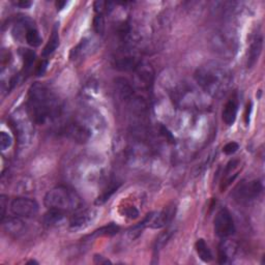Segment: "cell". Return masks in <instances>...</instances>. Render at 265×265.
Returning a JSON list of instances; mask_svg holds the SVG:
<instances>
[{"instance_id": "83f0119b", "label": "cell", "mask_w": 265, "mask_h": 265, "mask_svg": "<svg viewBox=\"0 0 265 265\" xmlns=\"http://www.w3.org/2000/svg\"><path fill=\"white\" fill-rule=\"evenodd\" d=\"M118 187H120V186H117V185H114V186H112V187H110V188H109V189H107L106 191H104L103 192V194L102 195H100L97 199H96V204H103V203H105L106 202V201L107 200H109V198H110L111 196H112V194L114 193V192L118 189Z\"/></svg>"}, {"instance_id": "1f68e13d", "label": "cell", "mask_w": 265, "mask_h": 265, "mask_svg": "<svg viewBox=\"0 0 265 265\" xmlns=\"http://www.w3.org/2000/svg\"><path fill=\"white\" fill-rule=\"evenodd\" d=\"M124 215H125V217H127L129 218H136V217H139V212L136 207L131 206V207L125 208Z\"/></svg>"}, {"instance_id": "8fae6325", "label": "cell", "mask_w": 265, "mask_h": 265, "mask_svg": "<svg viewBox=\"0 0 265 265\" xmlns=\"http://www.w3.org/2000/svg\"><path fill=\"white\" fill-rule=\"evenodd\" d=\"M115 93L118 99L123 103L129 104L134 98V87L129 81L124 78L115 79Z\"/></svg>"}, {"instance_id": "ac0fdd59", "label": "cell", "mask_w": 265, "mask_h": 265, "mask_svg": "<svg viewBox=\"0 0 265 265\" xmlns=\"http://www.w3.org/2000/svg\"><path fill=\"white\" fill-rule=\"evenodd\" d=\"M66 221V213L57 209H48L45 214L44 223L49 227H56Z\"/></svg>"}, {"instance_id": "f546056e", "label": "cell", "mask_w": 265, "mask_h": 265, "mask_svg": "<svg viewBox=\"0 0 265 265\" xmlns=\"http://www.w3.org/2000/svg\"><path fill=\"white\" fill-rule=\"evenodd\" d=\"M240 149V144L237 142H229L227 143L224 147H223V152L227 155H231V154H234L237 150Z\"/></svg>"}, {"instance_id": "ba28073f", "label": "cell", "mask_w": 265, "mask_h": 265, "mask_svg": "<svg viewBox=\"0 0 265 265\" xmlns=\"http://www.w3.org/2000/svg\"><path fill=\"white\" fill-rule=\"evenodd\" d=\"M213 44L216 51L221 53L222 55L233 56L237 51V42L234 33L228 30H218L216 32Z\"/></svg>"}, {"instance_id": "7c38bea8", "label": "cell", "mask_w": 265, "mask_h": 265, "mask_svg": "<svg viewBox=\"0 0 265 265\" xmlns=\"http://www.w3.org/2000/svg\"><path fill=\"white\" fill-rule=\"evenodd\" d=\"M173 217H174V209L171 207L165 208L159 213H154L148 227L151 229H161L170 223Z\"/></svg>"}, {"instance_id": "52a82bcc", "label": "cell", "mask_w": 265, "mask_h": 265, "mask_svg": "<svg viewBox=\"0 0 265 265\" xmlns=\"http://www.w3.org/2000/svg\"><path fill=\"white\" fill-rule=\"evenodd\" d=\"M10 210L13 216L19 217H33L38 215L40 206L35 200L25 197L14 199L10 204Z\"/></svg>"}, {"instance_id": "cb8c5ba5", "label": "cell", "mask_w": 265, "mask_h": 265, "mask_svg": "<svg viewBox=\"0 0 265 265\" xmlns=\"http://www.w3.org/2000/svg\"><path fill=\"white\" fill-rule=\"evenodd\" d=\"M120 227L111 223V224L104 226L102 228H99V229L96 230L93 234L89 235V237L91 239V237H99V236H113L120 232Z\"/></svg>"}, {"instance_id": "836d02e7", "label": "cell", "mask_w": 265, "mask_h": 265, "mask_svg": "<svg viewBox=\"0 0 265 265\" xmlns=\"http://www.w3.org/2000/svg\"><path fill=\"white\" fill-rule=\"evenodd\" d=\"M251 111H252V103L248 104L245 109V114H244V120H245V124L248 125L250 122V115H251Z\"/></svg>"}, {"instance_id": "4fadbf2b", "label": "cell", "mask_w": 265, "mask_h": 265, "mask_svg": "<svg viewBox=\"0 0 265 265\" xmlns=\"http://www.w3.org/2000/svg\"><path fill=\"white\" fill-rule=\"evenodd\" d=\"M237 112H239V100L233 96L230 99H228L223 109L222 120L225 124L232 125L236 120Z\"/></svg>"}, {"instance_id": "30bf717a", "label": "cell", "mask_w": 265, "mask_h": 265, "mask_svg": "<svg viewBox=\"0 0 265 265\" xmlns=\"http://www.w3.org/2000/svg\"><path fill=\"white\" fill-rule=\"evenodd\" d=\"M67 133L72 139L78 142H86L91 137V129L86 122L75 120L67 126Z\"/></svg>"}, {"instance_id": "603a6c76", "label": "cell", "mask_w": 265, "mask_h": 265, "mask_svg": "<svg viewBox=\"0 0 265 265\" xmlns=\"http://www.w3.org/2000/svg\"><path fill=\"white\" fill-rule=\"evenodd\" d=\"M24 38L26 40V43L29 46H31V47H34V48L39 47V46L42 44V38L40 35V32L35 28L34 25L30 26L29 28L26 30Z\"/></svg>"}, {"instance_id": "4dcf8cb0", "label": "cell", "mask_w": 265, "mask_h": 265, "mask_svg": "<svg viewBox=\"0 0 265 265\" xmlns=\"http://www.w3.org/2000/svg\"><path fill=\"white\" fill-rule=\"evenodd\" d=\"M47 67H48V61L42 60L38 65V67H36V70H35L36 76H43L45 74L46 70H47Z\"/></svg>"}, {"instance_id": "4316f807", "label": "cell", "mask_w": 265, "mask_h": 265, "mask_svg": "<svg viewBox=\"0 0 265 265\" xmlns=\"http://www.w3.org/2000/svg\"><path fill=\"white\" fill-rule=\"evenodd\" d=\"M94 29L99 35L104 34V32H105L104 15H96L95 17V19H94Z\"/></svg>"}, {"instance_id": "44dd1931", "label": "cell", "mask_w": 265, "mask_h": 265, "mask_svg": "<svg viewBox=\"0 0 265 265\" xmlns=\"http://www.w3.org/2000/svg\"><path fill=\"white\" fill-rule=\"evenodd\" d=\"M195 249L199 256V258L205 263H209L214 260V256L212 251H210L208 244L205 242L204 240L200 239L195 243Z\"/></svg>"}, {"instance_id": "9c48e42d", "label": "cell", "mask_w": 265, "mask_h": 265, "mask_svg": "<svg viewBox=\"0 0 265 265\" xmlns=\"http://www.w3.org/2000/svg\"><path fill=\"white\" fill-rule=\"evenodd\" d=\"M97 217V213L95 209H85V210H78L70 218L69 226L70 229L72 231H79L82 229H85L90 224L95 222V220Z\"/></svg>"}, {"instance_id": "7402d4cb", "label": "cell", "mask_w": 265, "mask_h": 265, "mask_svg": "<svg viewBox=\"0 0 265 265\" xmlns=\"http://www.w3.org/2000/svg\"><path fill=\"white\" fill-rule=\"evenodd\" d=\"M58 46H59V33H58L57 26H55L52 30L51 36H50L47 45L45 46V48L43 50V56L47 57V56L51 55V54L57 49Z\"/></svg>"}, {"instance_id": "d4e9b609", "label": "cell", "mask_w": 265, "mask_h": 265, "mask_svg": "<svg viewBox=\"0 0 265 265\" xmlns=\"http://www.w3.org/2000/svg\"><path fill=\"white\" fill-rule=\"evenodd\" d=\"M172 234H173V230H171V229H168L165 232L160 234V236L158 237L157 241H155V243H154V252L155 253L157 252L159 253L164 248V246L167 244V242L171 239Z\"/></svg>"}, {"instance_id": "d6a6232c", "label": "cell", "mask_w": 265, "mask_h": 265, "mask_svg": "<svg viewBox=\"0 0 265 265\" xmlns=\"http://www.w3.org/2000/svg\"><path fill=\"white\" fill-rule=\"evenodd\" d=\"M0 204H1V221L5 218V209L8 206V200L4 195L0 197Z\"/></svg>"}, {"instance_id": "8d00e7d4", "label": "cell", "mask_w": 265, "mask_h": 265, "mask_svg": "<svg viewBox=\"0 0 265 265\" xmlns=\"http://www.w3.org/2000/svg\"><path fill=\"white\" fill-rule=\"evenodd\" d=\"M65 5H67V1H58V2H56V6H57V8H59V10H61V8L65 7Z\"/></svg>"}, {"instance_id": "6da1fadb", "label": "cell", "mask_w": 265, "mask_h": 265, "mask_svg": "<svg viewBox=\"0 0 265 265\" xmlns=\"http://www.w3.org/2000/svg\"><path fill=\"white\" fill-rule=\"evenodd\" d=\"M27 112L34 123L44 124L60 116L61 105L47 86L36 82L30 86L28 91Z\"/></svg>"}, {"instance_id": "8992f818", "label": "cell", "mask_w": 265, "mask_h": 265, "mask_svg": "<svg viewBox=\"0 0 265 265\" xmlns=\"http://www.w3.org/2000/svg\"><path fill=\"white\" fill-rule=\"evenodd\" d=\"M214 227L216 234L224 240L235 233V223L229 210L227 208L218 210L215 217Z\"/></svg>"}, {"instance_id": "3957f363", "label": "cell", "mask_w": 265, "mask_h": 265, "mask_svg": "<svg viewBox=\"0 0 265 265\" xmlns=\"http://www.w3.org/2000/svg\"><path fill=\"white\" fill-rule=\"evenodd\" d=\"M44 204L48 209H57L63 213L78 212L82 206L81 197L72 189L58 186L51 189L44 198Z\"/></svg>"}, {"instance_id": "5bb4252c", "label": "cell", "mask_w": 265, "mask_h": 265, "mask_svg": "<svg viewBox=\"0 0 265 265\" xmlns=\"http://www.w3.org/2000/svg\"><path fill=\"white\" fill-rule=\"evenodd\" d=\"M262 47H263L262 36L261 35L255 36L250 45L249 52H248V63H246L248 69L253 68L256 65V62L258 61L260 54L262 52Z\"/></svg>"}, {"instance_id": "2e32d148", "label": "cell", "mask_w": 265, "mask_h": 265, "mask_svg": "<svg viewBox=\"0 0 265 265\" xmlns=\"http://www.w3.org/2000/svg\"><path fill=\"white\" fill-rule=\"evenodd\" d=\"M4 230L12 235H19L24 231V222L19 217H8L1 221Z\"/></svg>"}, {"instance_id": "484cf974", "label": "cell", "mask_w": 265, "mask_h": 265, "mask_svg": "<svg viewBox=\"0 0 265 265\" xmlns=\"http://www.w3.org/2000/svg\"><path fill=\"white\" fill-rule=\"evenodd\" d=\"M22 57L24 61V70L25 72L30 71L35 61V53L29 49H24L22 52Z\"/></svg>"}, {"instance_id": "d6986e66", "label": "cell", "mask_w": 265, "mask_h": 265, "mask_svg": "<svg viewBox=\"0 0 265 265\" xmlns=\"http://www.w3.org/2000/svg\"><path fill=\"white\" fill-rule=\"evenodd\" d=\"M239 167V162L237 161H231L229 164H228L226 170H225V175L223 178V181L221 184V190L224 191L226 188H228L232 181H234V179L237 177V173L239 171H235Z\"/></svg>"}, {"instance_id": "7a4b0ae2", "label": "cell", "mask_w": 265, "mask_h": 265, "mask_svg": "<svg viewBox=\"0 0 265 265\" xmlns=\"http://www.w3.org/2000/svg\"><path fill=\"white\" fill-rule=\"evenodd\" d=\"M195 80L205 94L213 97H220L230 87L231 72L220 62L208 61L197 69Z\"/></svg>"}, {"instance_id": "e575fe53", "label": "cell", "mask_w": 265, "mask_h": 265, "mask_svg": "<svg viewBox=\"0 0 265 265\" xmlns=\"http://www.w3.org/2000/svg\"><path fill=\"white\" fill-rule=\"evenodd\" d=\"M15 4H16L17 6L22 7V8H28V7L31 6L32 2L27 1V0H20V1H16Z\"/></svg>"}, {"instance_id": "f1b7e54d", "label": "cell", "mask_w": 265, "mask_h": 265, "mask_svg": "<svg viewBox=\"0 0 265 265\" xmlns=\"http://www.w3.org/2000/svg\"><path fill=\"white\" fill-rule=\"evenodd\" d=\"M12 144H13L12 136L5 132H1V134H0V147H1V150L8 149L12 146Z\"/></svg>"}, {"instance_id": "e0dca14e", "label": "cell", "mask_w": 265, "mask_h": 265, "mask_svg": "<svg viewBox=\"0 0 265 265\" xmlns=\"http://www.w3.org/2000/svg\"><path fill=\"white\" fill-rule=\"evenodd\" d=\"M235 246L233 243L228 241H222L218 245L217 250V261L220 264H227L235 254Z\"/></svg>"}, {"instance_id": "d590c367", "label": "cell", "mask_w": 265, "mask_h": 265, "mask_svg": "<svg viewBox=\"0 0 265 265\" xmlns=\"http://www.w3.org/2000/svg\"><path fill=\"white\" fill-rule=\"evenodd\" d=\"M95 262H96V263H99V264H108V263H111L108 259H105V257H103V256H98V255H96V256H95Z\"/></svg>"}, {"instance_id": "9a60e30c", "label": "cell", "mask_w": 265, "mask_h": 265, "mask_svg": "<svg viewBox=\"0 0 265 265\" xmlns=\"http://www.w3.org/2000/svg\"><path fill=\"white\" fill-rule=\"evenodd\" d=\"M141 60L135 56H123L116 58L113 66L116 70L121 72H135L141 65Z\"/></svg>"}, {"instance_id": "ffe728a7", "label": "cell", "mask_w": 265, "mask_h": 265, "mask_svg": "<svg viewBox=\"0 0 265 265\" xmlns=\"http://www.w3.org/2000/svg\"><path fill=\"white\" fill-rule=\"evenodd\" d=\"M91 49H94L93 41L83 40L76 48L72 50L71 58L75 60L78 58H83L85 55H87V54L91 53Z\"/></svg>"}, {"instance_id": "5b68a950", "label": "cell", "mask_w": 265, "mask_h": 265, "mask_svg": "<svg viewBox=\"0 0 265 265\" xmlns=\"http://www.w3.org/2000/svg\"><path fill=\"white\" fill-rule=\"evenodd\" d=\"M263 191V185L259 179L251 181H242L235 189L233 196L240 203H248L257 199Z\"/></svg>"}, {"instance_id": "277c9868", "label": "cell", "mask_w": 265, "mask_h": 265, "mask_svg": "<svg viewBox=\"0 0 265 265\" xmlns=\"http://www.w3.org/2000/svg\"><path fill=\"white\" fill-rule=\"evenodd\" d=\"M12 123L19 144L23 146L29 144L33 135L32 129L33 121L30 118L28 112L27 111L16 112V114L12 118Z\"/></svg>"}]
</instances>
